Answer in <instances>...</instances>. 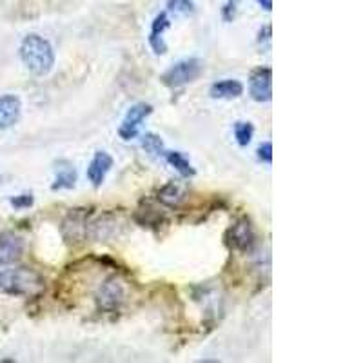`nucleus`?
<instances>
[{
    "instance_id": "f257e3e1",
    "label": "nucleus",
    "mask_w": 363,
    "mask_h": 363,
    "mask_svg": "<svg viewBox=\"0 0 363 363\" xmlns=\"http://www.w3.org/2000/svg\"><path fill=\"white\" fill-rule=\"evenodd\" d=\"M45 289L40 272L29 267H0V293L35 298Z\"/></svg>"
},
{
    "instance_id": "f03ea898",
    "label": "nucleus",
    "mask_w": 363,
    "mask_h": 363,
    "mask_svg": "<svg viewBox=\"0 0 363 363\" xmlns=\"http://www.w3.org/2000/svg\"><path fill=\"white\" fill-rule=\"evenodd\" d=\"M21 60L29 73L45 77L55 66V51L50 40L37 33H29L21 44Z\"/></svg>"
},
{
    "instance_id": "7ed1b4c3",
    "label": "nucleus",
    "mask_w": 363,
    "mask_h": 363,
    "mask_svg": "<svg viewBox=\"0 0 363 363\" xmlns=\"http://www.w3.org/2000/svg\"><path fill=\"white\" fill-rule=\"evenodd\" d=\"M203 71V64L199 58H184L180 62L173 64L169 69L165 71L160 77L162 84L171 89H178V87L186 86V84L194 82L199 79Z\"/></svg>"
},
{
    "instance_id": "20e7f679",
    "label": "nucleus",
    "mask_w": 363,
    "mask_h": 363,
    "mask_svg": "<svg viewBox=\"0 0 363 363\" xmlns=\"http://www.w3.org/2000/svg\"><path fill=\"white\" fill-rule=\"evenodd\" d=\"M89 229V211L87 209H71L62 223V235L67 244H80L87 236Z\"/></svg>"
},
{
    "instance_id": "39448f33",
    "label": "nucleus",
    "mask_w": 363,
    "mask_h": 363,
    "mask_svg": "<svg viewBox=\"0 0 363 363\" xmlns=\"http://www.w3.org/2000/svg\"><path fill=\"white\" fill-rule=\"evenodd\" d=\"M125 291L122 281L116 280V278H109L108 281H104L102 287L99 289L96 294V303H99L100 311H106V313H115L116 309H120V306L124 303Z\"/></svg>"
},
{
    "instance_id": "423d86ee",
    "label": "nucleus",
    "mask_w": 363,
    "mask_h": 363,
    "mask_svg": "<svg viewBox=\"0 0 363 363\" xmlns=\"http://www.w3.org/2000/svg\"><path fill=\"white\" fill-rule=\"evenodd\" d=\"M153 113V106L149 104H135L133 108H129V111L125 113L124 120H122V125L118 129V135L122 140H133L138 136L140 131V125L149 115Z\"/></svg>"
},
{
    "instance_id": "0eeeda50",
    "label": "nucleus",
    "mask_w": 363,
    "mask_h": 363,
    "mask_svg": "<svg viewBox=\"0 0 363 363\" xmlns=\"http://www.w3.org/2000/svg\"><path fill=\"white\" fill-rule=\"evenodd\" d=\"M249 93L256 102H269L272 99V71L271 67H258L249 79Z\"/></svg>"
},
{
    "instance_id": "6e6552de",
    "label": "nucleus",
    "mask_w": 363,
    "mask_h": 363,
    "mask_svg": "<svg viewBox=\"0 0 363 363\" xmlns=\"http://www.w3.org/2000/svg\"><path fill=\"white\" fill-rule=\"evenodd\" d=\"M227 240L231 247H235L236 251H249L255 245V231H252V225L249 222V218H240L236 220L235 225L227 231Z\"/></svg>"
},
{
    "instance_id": "1a4fd4ad",
    "label": "nucleus",
    "mask_w": 363,
    "mask_h": 363,
    "mask_svg": "<svg viewBox=\"0 0 363 363\" xmlns=\"http://www.w3.org/2000/svg\"><path fill=\"white\" fill-rule=\"evenodd\" d=\"M24 255V240L15 233H0V265H9L21 260Z\"/></svg>"
},
{
    "instance_id": "9d476101",
    "label": "nucleus",
    "mask_w": 363,
    "mask_h": 363,
    "mask_svg": "<svg viewBox=\"0 0 363 363\" xmlns=\"http://www.w3.org/2000/svg\"><path fill=\"white\" fill-rule=\"evenodd\" d=\"M113 167V157L106 151H96L93 160L87 165V178L95 187H100Z\"/></svg>"
},
{
    "instance_id": "9b49d317",
    "label": "nucleus",
    "mask_w": 363,
    "mask_h": 363,
    "mask_svg": "<svg viewBox=\"0 0 363 363\" xmlns=\"http://www.w3.org/2000/svg\"><path fill=\"white\" fill-rule=\"evenodd\" d=\"M22 102L17 95L0 96V131L13 128L21 118Z\"/></svg>"
},
{
    "instance_id": "f8f14e48",
    "label": "nucleus",
    "mask_w": 363,
    "mask_h": 363,
    "mask_svg": "<svg viewBox=\"0 0 363 363\" xmlns=\"http://www.w3.org/2000/svg\"><path fill=\"white\" fill-rule=\"evenodd\" d=\"M171 26L169 17H167V13L162 11L160 15H157L151 24V31H149V45H151V50H153L155 55H164L167 51V45L164 42V31Z\"/></svg>"
},
{
    "instance_id": "ddd939ff",
    "label": "nucleus",
    "mask_w": 363,
    "mask_h": 363,
    "mask_svg": "<svg viewBox=\"0 0 363 363\" xmlns=\"http://www.w3.org/2000/svg\"><path fill=\"white\" fill-rule=\"evenodd\" d=\"M209 95L213 99H220V100H231V99H238V96L244 95V84L240 82V80H220V82L213 84L209 89Z\"/></svg>"
},
{
    "instance_id": "4468645a",
    "label": "nucleus",
    "mask_w": 363,
    "mask_h": 363,
    "mask_svg": "<svg viewBox=\"0 0 363 363\" xmlns=\"http://www.w3.org/2000/svg\"><path fill=\"white\" fill-rule=\"evenodd\" d=\"M164 158L167 160V164H169L171 167H174V169L182 174V177H194V173H196L193 165H191V162L187 160L180 151H165Z\"/></svg>"
},
{
    "instance_id": "2eb2a0df",
    "label": "nucleus",
    "mask_w": 363,
    "mask_h": 363,
    "mask_svg": "<svg viewBox=\"0 0 363 363\" xmlns=\"http://www.w3.org/2000/svg\"><path fill=\"white\" fill-rule=\"evenodd\" d=\"M158 200H160L162 203H165V206L174 207L184 200V191H182V187L177 186L174 182H171V184H167V186H164L158 191Z\"/></svg>"
},
{
    "instance_id": "dca6fc26",
    "label": "nucleus",
    "mask_w": 363,
    "mask_h": 363,
    "mask_svg": "<svg viewBox=\"0 0 363 363\" xmlns=\"http://www.w3.org/2000/svg\"><path fill=\"white\" fill-rule=\"evenodd\" d=\"M74 182H77V173H74L73 167H71V165H67V167H60V169L57 171V177H55L51 189L53 191L73 189Z\"/></svg>"
},
{
    "instance_id": "f3484780",
    "label": "nucleus",
    "mask_w": 363,
    "mask_h": 363,
    "mask_svg": "<svg viewBox=\"0 0 363 363\" xmlns=\"http://www.w3.org/2000/svg\"><path fill=\"white\" fill-rule=\"evenodd\" d=\"M142 147L147 151L151 157H164L165 149H164V142L158 135H153V133H145L142 136Z\"/></svg>"
},
{
    "instance_id": "a211bd4d",
    "label": "nucleus",
    "mask_w": 363,
    "mask_h": 363,
    "mask_svg": "<svg viewBox=\"0 0 363 363\" xmlns=\"http://www.w3.org/2000/svg\"><path fill=\"white\" fill-rule=\"evenodd\" d=\"M252 135H255V128H252L251 122H236L235 138H236V142H238V145L245 147V145L251 144Z\"/></svg>"
},
{
    "instance_id": "6ab92c4d",
    "label": "nucleus",
    "mask_w": 363,
    "mask_h": 363,
    "mask_svg": "<svg viewBox=\"0 0 363 363\" xmlns=\"http://www.w3.org/2000/svg\"><path fill=\"white\" fill-rule=\"evenodd\" d=\"M167 8L177 15H193L194 2L193 0H167Z\"/></svg>"
},
{
    "instance_id": "aec40b11",
    "label": "nucleus",
    "mask_w": 363,
    "mask_h": 363,
    "mask_svg": "<svg viewBox=\"0 0 363 363\" xmlns=\"http://www.w3.org/2000/svg\"><path fill=\"white\" fill-rule=\"evenodd\" d=\"M9 203H11L15 209H29V207L33 206L35 203V199L33 194H18V196H13L11 200H9Z\"/></svg>"
},
{
    "instance_id": "412c9836",
    "label": "nucleus",
    "mask_w": 363,
    "mask_h": 363,
    "mask_svg": "<svg viewBox=\"0 0 363 363\" xmlns=\"http://www.w3.org/2000/svg\"><path fill=\"white\" fill-rule=\"evenodd\" d=\"M258 158H260L262 162H265V164H271L272 162V144L271 142H265V144H262L260 147H258Z\"/></svg>"
},
{
    "instance_id": "4be33fe9",
    "label": "nucleus",
    "mask_w": 363,
    "mask_h": 363,
    "mask_svg": "<svg viewBox=\"0 0 363 363\" xmlns=\"http://www.w3.org/2000/svg\"><path fill=\"white\" fill-rule=\"evenodd\" d=\"M222 17L225 22H233L236 17V0H229L222 9Z\"/></svg>"
},
{
    "instance_id": "5701e85b",
    "label": "nucleus",
    "mask_w": 363,
    "mask_h": 363,
    "mask_svg": "<svg viewBox=\"0 0 363 363\" xmlns=\"http://www.w3.org/2000/svg\"><path fill=\"white\" fill-rule=\"evenodd\" d=\"M271 42V26H265L264 29H260V33H258V42Z\"/></svg>"
},
{
    "instance_id": "b1692460",
    "label": "nucleus",
    "mask_w": 363,
    "mask_h": 363,
    "mask_svg": "<svg viewBox=\"0 0 363 363\" xmlns=\"http://www.w3.org/2000/svg\"><path fill=\"white\" fill-rule=\"evenodd\" d=\"M255 2L260 6V8H264L265 11H271L272 9V0H255Z\"/></svg>"
}]
</instances>
